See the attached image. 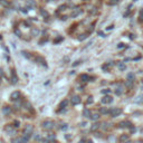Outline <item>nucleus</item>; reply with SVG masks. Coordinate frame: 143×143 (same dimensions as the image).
Wrapping results in <instances>:
<instances>
[{
	"instance_id": "nucleus-1",
	"label": "nucleus",
	"mask_w": 143,
	"mask_h": 143,
	"mask_svg": "<svg viewBox=\"0 0 143 143\" xmlns=\"http://www.w3.org/2000/svg\"><path fill=\"white\" fill-rule=\"evenodd\" d=\"M42 128L46 131H50L55 128V122H53V121H50V120L44 121V122L42 123Z\"/></svg>"
},
{
	"instance_id": "nucleus-2",
	"label": "nucleus",
	"mask_w": 143,
	"mask_h": 143,
	"mask_svg": "<svg viewBox=\"0 0 143 143\" xmlns=\"http://www.w3.org/2000/svg\"><path fill=\"white\" fill-rule=\"evenodd\" d=\"M121 114H122V110L118 108V107H113V108L110 111V115H111L112 118H118Z\"/></svg>"
},
{
	"instance_id": "nucleus-3",
	"label": "nucleus",
	"mask_w": 143,
	"mask_h": 143,
	"mask_svg": "<svg viewBox=\"0 0 143 143\" xmlns=\"http://www.w3.org/2000/svg\"><path fill=\"white\" fill-rule=\"evenodd\" d=\"M118 128H132V123L128 122V121H122V122L118 123Z\"/></svg>"
},
{
	"instance_id": "nucleus-4",
	"label": "nucleus",
	"mask_w": 143,
	"mask_h": 143,
	"mask_svg": "<svg viewBox=\"0 0 143 143\" xmlns=\"http://www.w3.org/2000/svg\"><path fill=\"white\" fill-rule=\"evenodd\" d=\"M70 103H72V105H78V104L80 103V97L78 96V95L73 96L72 97V100H70Z\"/></svg>"
},
{
	"instance_id": "nucleus-5",
	"label": "nucleus",
	"mask_w": 143,
	"mask_h": 143,
	"mask_svg": "<svg viewBox=\"0 0 143 143\" xmlns=\"http://www.w3.org/2000/svg\"><path fill=\"white\" fill-rule=\"evenodd\" d=\"M4 131H6L8 134H10V135H12V134H15V133H16V128H12L11 125H7L6 128H4Z\"/></svg>"
},
{
	"instance_id": "nucleus-6",
	"label": "nucleus",
	"mask_w": 143,
	"mask_h": 143,
	"mask_svg": "<svg viewBox=\"0 0 143 143\" xmlns=\"http://www.w3.org/2000/svg\"><path fill=\"white\" fill-rule=\"evenodd\" d=\"M101 102L103 104H111L112 102H113V98H112L111 96H108V95H106V96H104L103 98L101 100Z\"/></svg>"
},
{
	"instance_id": "nucleus-7",
	"label": "nucleus",
	"mask_w": 143,
	"mask_h": 143,
	"mask_svg": "<svg viewBox=\"0 0 143 143\" xmlns=\"http://www.w3.org/2000/svg\"><path fill=\"white\" fill-rule=\"evenodd\" d=\"M32 131H34V128H32V125L28 124L25 126V130H24V133L25 134H32Z\"/></svg>"
},
{
	"instance_id": "nucleus-8",
	"label": "nucleus",
	"mask_w": 143,
	"mask_h": 143,
	"mask_svg": "<svg viewBox=\"0 0 143 143\" xmlns=\"http://www.w3.org/2000/svg\"><path fill=\"white\" fill-rule=\"evenodd\" d=\"M82 12H83L82 9H78V8H77V9H75V10H74L73 12L70 14V17H72V18H76L77 16H80Z\"/></svg>"
},
{
	"instance_id": "nucleus-9",
	"label": "nucleus",
	"mask_w": 143,
	"mask_h": 143,
	"mask_svg": "<svg viewBox=\"0 0 143 143\" xmlns=\"http://www.w3.org/2000/svg\"><path fill=\"white\" fill-rule=\"evenodd\" d=\"M19 96H20V93H19L18 90H16V92H14L12 94H11L10 98H11V101H17L19 98Z\"/></svg>"
},
{
	"instance_id": "nucleus-10",
	"label": "nucleus",
	"mask_w": 143,
	"mask_h": 143,
	"mask_svg": "<svg viewBox=\"0 0 143 143\" xmlns=\"http://www.w3.org/2000/svg\"><path fill=\"white\" fill-rule=\"evenodd\" d=\"M2 113H4V115H9V114L11 113V107L10 106L2 107Z\"/></svg>"
},
{
	"instance_id": "nucleus-11",
	"label": "nucleus",
	"mask_w": 143,
	"mask_h": 143,
	"mask_svg": "<svg viewBox=\"0 0 143 143\" xmlns=\"http://www.w3.org/2000/svg\"><path fill=\"white\" fill-rule=\"evenodd\" d=\"M90 115H92V112H90L88 108H85L84 111H83V116H84V118H90Z\"/></svg>"
},
{
	"instance_id": "nucleus-12",
	"label": "nucleus",
	"mask_w": 143,
	"mask_h": 143,
	"mask_svg": "<svg viewBox=\"0 0 143 143\" xmlns=\"http://www.w3.org/2000/svg\"><path fill=\"white\" fill-rule=\"evenodd\" d=\"M128 139H130V136H128V134H122L120 136V142L121 143H124L126 141H128Z\"/></svg>"
},
{
	"instance_id": "nucleus-13",
	"label": "nucleus",
	"mask_w": 143,
	"mask_h": 143,
	"mask_svg": "<svg viewBox=\"0 0 143 143\" xmlns=\"http://www.w3.org/2000/svg\"><path fill=\"white\" fill-rule=\"evenodd\" d=\"M54 140H55V135H49V136H47L46 139L42 140V142H45V143H50V142H54Z\"/></svg>"
},
{
	"instance_id": "nucleus-14",
	"label": "nucleus",
	"mask_w": 143,
	"mask_h": 143,
	"mask_svg": "<svg viewBox=\"0 0 143 143\" xmlns=\"http://www.w3.org/2000/svg\"><path fill=\"white\" fill-rule=\"evenodd\" d=\"M80 78V80L84 82V83H86V82H88V80H90V76L87 75V74H82Z\"/></svg>"
},
{
	"instance_id": "nucleus-15",
	"label": "nucleus",
	"mask_w": 143,
	"mask_h": 143,
	"mask_svg": "<svg viewBox=\"0 0 143 143\" xmlns=\"http://www.w3.org/2000/svg\"><path fill=\"white\" fill-rule=\"evenodd\" d=\"M110 111H111V110H107V107H101V108H100V114L106 115V114H110Z\"/></svg>"
},
{
	"instance_id": "nucleus-16",
	"label": "nucleus",
	"mask_w": 143,
	"mask_h": 143,
	"mask_svg": "<svg viewBox=\"0 0 143 143\" xmlns=\"http://www.w3.org/2000/svg\"><path fill=\"white\" fill-rule=\"evenodd\" d=\"M101 128H103L104 131H107L108 128H111V124L107 123V122H104V123H102V124H101Z\"/></svg>"
},
{
	"instance_id": "nucleus-17",
	"label": "nucleus",
	"mask_w": 143,
	"mask_h": 143,
	"mask_svg": "<svg viewBox=\"0 0 143 143\" xmlns=\"http://www.w3.org/2000/svg\"><path fill=\"white\" fill-rule=\"evenodd\" d=\"M11 80H12V84H16L17 83V76H16V73H15V70H12V72H11Z\"/></svg>"
},
{
	"instance_id": "nucleus-18",
	"label": "nucleus",
	"mask_w": 143,
	"mask_h": 143,
	"mask_svg": "<svg viewBox=\"0 0 143 143\" xmlns=\"http://www.w3.org/2000/svg\"><path fill=\"white\" fill-rule=\"evenodd\" d=\"M36 60H37V62H39V63L42 64V65L46 66V60H45V59L42 58V57H40V56H37V57H36Z\"/></svg>"
},
{
	"instance_id": "nucleus-19",
	"label": "nucleus",
	"mask_w": 143,
	"mask_h": 143,
	"mask_svg": "<svg viewBox=\"0 0 143 143\" xmlns=\"http://www.w3.org/2000/svg\"><path fill=\"white\" fill-rule=\"evenodd\" d=\"M101 128V124H98V123H94L92 126H90V131H96V130H98V128Z\"/></svg>"
},
{
	"instance_id": "nucleus-20",
	"label": "nucleus",
	"mask_w": 143,
	"mask_h": 143,
	"mask_svg": "<svg viewBox=\"0 0 143 143\" xmlns=\"http://www.w3.org/2000/svg\"><path fill=\"white\" fill-rule=\"evenodd\" d=\"M100 118V113H94L90 115V120L92 121H97Z\"/></svg>"
},
{
	"instance_id": "nucleus-21",
	"label": "nucleus",
	"mask_w": 143,
	"mask_h": 143,
	"mask_svg": "<svg viewBox=\"0 0 143 143\" xmlns=\"http://www.w3.org/2000/svg\"><path fill=\"white\" fill-rule=\"evenodd\" d=\"M11 143H22V140H21V136L14 138V139L11 140Z\"/></svg>"
},
{
	"instance_id": "nucleus-22",
	"label": "nucleus",
	"mask_w": 143,
	"mask_h": 143,
	"mask_svg": "<svg viewBox=\"0 0 143 143\" xmlns=\"http://www.w3.org/2000/svg\"><path fill=\"white\" fill-rule=\"evenodd\" d=\"M135 80V75H134V73H128V80Z\"/></svg>"
},
{
	"instance_id": "nucleus-23",
	"label": "nucleus",
	"mask_w": 143,
	"mask_h": 143,
	"mask_svg": "<svg viewBox=\"0 0 143 143\" xmlns=\"http://www.w3.org/2000/svg\"><path fill=\"white\" fill-rule=\"evenodd\" d=\"M125 87H128V90L132 88V87H133V82H132V80H126V82H125Z\"/></svg>"
},
{
	"instance_id": "nucleus-24",
	"label": "nucleus",
	"mask_w": 143,
	"mask_h": 143,
	"mask_svg": "<svg viewBox=\"0 0 143 143\" xmlns=\"http://www.w3.org/2000/svg\"><path fill=\"white\" fill-rule=\"evenodd\" d=\"M67 104H68V101L67 100H64V101L59 104V107H60V108H65V107L67 106Z\"/></svg>"
},
{
	"instance_id": "nucleus-25",
	"label": "nucleus",
	"mask_w": 143,
	"mask_h": 143,
	"mask_svg": "<svg viewBox=\"0 0 143 143\" xmlns=\"http://www.w3.org/2000/svg\"><path fill=\"white\" fill-rule=\"evenodd\" d=\"M118 4V0H110V1L107 2L108 6H116Z\"/></svg>"
},
{
	"instance_id": "nucleus-26",
	"label": "nucleus",
	"mask_w": 143,
	"mask_h": 143,
	"mask_svg": "<svg viewBox=\"0 0 143 143\" xmlns=\"http://www.w3.org/2000/svg\"><path fill=\"white\" fill-rule=\"evenodd\" d=\"M118 70H126V66H125V64L124 63H118Z\"/></svg>"
},
{
	"instance_id": "nucleus-27",
	"label": "nucleus",
	"mask_w": 143,
	"mask_h": 143,
	"mask_svg": "<svg viewBox=\"0 0 143 143\" xmlns=\"http://www.w3.org/2000/svg\"><path fill=\"white\" fill-rule=\"evenodd\" d=\"M135 103H139V104L143 103V95H140V96L136 97V100H135Z\"/></svg>"
},
{
	"instance_id": "nucleus-28",
	"label": "nucleus",
	"mask_w": 143,
	"mask_h": 143,
	"mask_svg": "<svg viewBox=\"0 0 143 143\" xmlns=\"http://www.w3.org/2000/svg\"><path fill=\"white\" fill-rule=\"evenodd\" d=\"M40 14H42V16H44V17H46V18L49 17V14L47 12L46 10H44V9H42V10H40Z\"/></svg>"
},
{
	"instance_id": "nucleus-29",
	"label": "nucleus",
	"mask_w": 143,
	"mask_h": 143,
	"mask_svg": "<svg viewBox=\"0 0 143 143\" xmlns=\"http://www.w3.org/2000/svg\"><path fill=\"white\" fill-rule=\"evenodd\" d=\"M0 4L4 7H8L9 6V2L7 1V0H0Z\"/></svg>"
},
{
	"instance_id": "nucleus-30",
	"label": "nucleus",
	"mask_w": 143,
	"mask_h": 143,
	"mask_svg": "<svg viewBox=\"0 0 143 143\" xmlns=\"http://www.w3.org/2000/svg\"><path fill=\"white\" fill-rule=\"evenodd\" d=\"M26 2H27V4L28 6H30V7H34L36 4V2L34 1V0H26Z\"/></svg>"
},
{
	"instance_id": "nucleus-31",
	"label": "nucleus",
	"mask_w": 143,
	"mask_h": 143,
	"mask_svg": "<svg viewBox=\"0 0 143 143\" xmlns=\"http://www.w3.org/2000/svg\"><path fill=\"white\" fill-rule=\"evenodd\" d=\"M87 35H88V34H82V35H80V37H78V40H80V42H82V40L86 39V38H87Z\"/></svg>"
},
{
	"instance_id": "nucleus-32",
	"label": "nucleus",
	"mask_w": 143,
	"mask_h": 143,
	"mask_svg": "<svg viewBox=\"0 0 143 143\" xmlns=\"http://www.w3.org/2000/svg\"><path fill=\"white\" fill-rule=\"evenodd\" d=\"M63 40H64V38H63V37H58V38H56V39L54 40V44H58V42H63Z\"/></svg>"
},
{
	"instance_id": "nucleus-33",
	"label": "nucleus",
	"mask_w": 143,
	"mask_h": 143,
	"mask_svg": "<svg viewBox=\"0 0 143 143\" xmlns=\"http://www.w3.org/2000/svg\"><path fill=\"white\" fill-rule=\"evenodd\" d=\"M102 93H103V94H110V93H111V90H108V88H105V90H102Z\"/></svg>"
},
{
	"instance_id": "nucleus-34",
	"label": "nucleus",
	"mask_w": 143,
	"mask_h": 143,
	"mask_svg": "<svg viewBox=\"0 0 143 143\" xmlns=\"http://www.w3.org/2000/svg\"><path fill=\"white\" fill-rule=\"evenodd\" d=\"M19 125H20V123H19V121H15L14 122V128H19Z\"/></svg>"
},
{
	"instance_id": "nucleus-35",
	"label": "nucleus",
	"mask_w": 143,
	"mask_h": 143,
	"mask_svg": "<svg viewBox=\"0 0 143 143\" xmlns=\"http://www.w3.org/2000/svg\"><path fill=\"white\" fill-rule=\"evenodd\" d=\"M67 128H68V125L66 124V123H64V124H62V126H60V128H62V130H67Z\"/></svg>"
},
{
	"instance_id": "nucleus-36",
	"label": "nucleus",
	"mask_w": 143,
	"mask_h": 143,
	"mask_svg": "<svg viewBox=\"0 0 143 143\" xmlns=\"http://www.w3.org/2000/svg\"><path fill=\"white\" fill-rule=\"evenodd\" d=\"M22 55L25 57H27V58H30V55H29V53H27V52H22Z\"/></svg>"
},
{
	"instance_id": "nucleus-37",
	"label": "nucleus",
	"mask_w": 143,
	"mask_h": 143,
	"mask_svg": "<svg viewBox=\"0 0 143 143\" xmlns=\"http://www.w3.org/2000/svg\"><path fill=\"white\" fill-rule=\"evenodd\" d=\"M86 103H87V104H92V103H93V97H92V96L88 97V100H87Z\"/></svg>"
},
{
	"instance_id": "nucleus-38",
	"label": "nucleus",
	"mask_w": 143,
	"mask_h": 143,
	"mask_svg": "<svg viewBox=\"0 0 143 143\" xmlns=\"http://www.w3.org/2000/svg\"><path fill=\"white\" fill-rule=\"evenodd\" d=\"M38 34H39V30L34 28V29H32V35H38Z\"/></svg>"
},
{
	"instance_id": "nucleus-39",
	"label": "nucleus",
	"mask_w": 143,
	"mask_h": 143,
	"mask_svg": "<svg viewBox=\"0 0 143 143\" xmlns=\"http://www.w3.org/2000/svg\"><path fill=\"white\" fill-rule=\"evenodd\" d=\"M140 20L143 21V9H142L141 11H140Z\"/></svg>"
},
{
	"instance_id": "nucleus-40",
	"label": "nucleus",
	"mask_w": 143,
	"mask_h": 143,
	"mask_svg": "<svg viewBox=\"0 0 143 143\" xmlns=\"http://www.w3.org/2000/svg\"><path fill=\"white\" fill-rule=\"evenodd\" d=\"M80 63H82V60H76V62H75V63H74V64H73V66H77V65H80Z\"/></svg>"
},
{
	"instance_id": "nucleus-41",
	"label": "nucleus",
	"mask_w": 143,
	"mask_h": 143,
	"mask_svg": "<svg viewBox=\"0 0 143 143\" xmlns=\"http://www.w3.org/2000/svg\"><path fill=\"white\" fill-rule=\"evenodd\" d=\"M97 34H98L100 36H101V37H106V36H105V34H104L103 32H97Z\"/></svg>"
},
{
	"instance_id": "nucleus-42",
	"label": "nucleus",
	"mask_w": 143,
	"mask_h": 143,
	"mask_svg": "<svg viewBox=\"0 0 143 143\" xmlns=\"http://www.w3.org/2000/svg\"><path fill=\"white\" fill-rule=\"evenodd\" d=\"M35 140H37V141H40V140H42V139H40V135H39V134L36 135V136H35Z\"/></svg>"
},
{
	"instance_id": "nucleus-43",
	"label": "nucleus",
	"mask_w": 143,
	"mask_h": 143,
	"mask_svg": "<svg viewBox=\"0 0 143 143\" xmlns=\"http://www.w3.org/2000/svg\"><path fill=\"white\" fill-rule=\"evenodd\" d=\"M114 140H115V138H114V136H110L108 138V141L110 142H114Z\"/></svg>"
},
{
	"instance_id": "nucleus-44",
	"label": "nucleus",
	"mask_w": 143,
	"mask_h": 143,
	"mask_svg": "<svg viewBox=\"0 0 143 143\" xmlns=\"http://www.w3.org/2000/svg\"><path fill=\"white\" fill-rule=\"evenodd\" d=\"M123 47H124V44H123V42H121V44L118 45V48H123Z\"/></svg>"
},
{
	"instance_id": "nucleus-45",
	"label": "nucleus",
	"mask_w": 143,
	"mask_h": 143,
	"mask_svg": "<svg viewBox=\"0 0 143 143\" xmlns=\"http://www.w3.org/2000/svg\"><path fill=\"white\" fill-rule=\"evenodd\" d=\"M80 125L82 126V128H84V126H86V125H87V123H86V122H82V123H80Z\"/></svg>"
},
{
	"instance_id": "nucleus-46",
	"label": "nucleus",
	"mask_w": 143,
	"mask_h": 143,
	"mask_svg": "<svg viewBox=\"0 0 143 143\" xmlns=\"http://www.w3.org/2000/svg\"><path fill=\"white\" fill-rule=\"evenodd\" d=\"M2 76H4V72H2V70L0 68V80L2 78Z\"/></svg>"
},
{
	"instance_id": "nucleus-47",
	"label": "nucleus",
	"mask_w": 143,
	"mask_h": 143,
	"mask_svg": "<svg viewBox=\"0 0 143 143\" xmlns=\"http://www.w3.org/2000/svg\"><path fill=\"white\" fill-rule=\"evenodd\" d=\"M114 28V26L112 25V26H108V27H107V30H111V29H113Z\"/></svg>"
},
{
	"instance_id": "nucleus-48",
	"label": "nucleus",
	"mask_w": 143,
	"mask_h": 143,
	"mask_svg": "<svg viewBox=\"0 0 143 143\" xmlns=\"http://www.w3.org/2000/svg\"><path fill=\"white\" fill-rule=\"evenodd\" d=\"M60 19H62V20H66V19H67V17H66V16H63V17H62Z\"/></svg>"
},
{
	"instance_id": "nucleus-49",
	"label": "nucleus",
	"mask_w": 143,
	"mask_h": 143,
	"mask_svg": "<svg viewBox=\"0 0 143 143\" xmlns=\"http://www.w3.org/2000/svg\"><path fill=\"white\" fill-rule=\"evenodd\" d=\"M16 34H18L19 36H21V32H19V30H17V29H16Z\"/></svg>"
},
{
	"instance_id": "nucleus-50",
	"label": "nucleus",
	"mask_w": 143,
	"mask_h": 143,
	"mask_svg": "<svg viewBox=\"0 0 143 143\" xmlns=\"http://www.w3.org/2000/svg\"><path fill=\"white\" fill-rule=\"evenodd\" d=\"M21 11H22V12H25V14H26V12H27L28 10H26V9H24V8H22V10H21Z\"/></svg>"
},
{
	"instance_id": "nucleus-51",
	"label": "nucleus",
	"mask_w": 143,
	"mask_h": 143,
	"mask_svg": "<svg viewBox=\"0 0 143 143\" xmlns=\"http://www.w3.org/2000/svg\"><path fill=\"white\" fill-rule=\"evenodd\" d=\"M134 143H143V142H142V141H135Z\"/></svg>"
},
{
	"instance_id": "nucleus-52",
	"label": "nucleus",
	"mask_w": 143,
	"mask_h": 143,
	"mask_svg": "<svg viewBox=\"0 0 143 143\" xmlns=\"http://www.w3.org/2000/svg\"><path fill=\"white\" fill-rule=\"evenodd\" d=\"M46 1H48V2H49V1H54V0H46Z\"/></svg>"
},
{
	"instance_id": "nucleus-53",
	"label": "nucleus",
	"mask_w": 143,
	"mask_h": 143,
	"mask_svg": "<svg viewBox=\"0 0 143 143\" xmlns=\"http://www.w3.org/2000/svg\"><path fill=\"white\" fill-rule=\"evenodd\" d=\"M124 143H131L130 141H126V142H124Z\"/></svg>"
},
{
	"instance_id": "nucleus-54",
	"label": "nucleus",
	"mask_w": 143,
	"mask_h": 143,
	"mask_svg": "<svg viewBox=\"0 0 143 143\" xmlns=\"http://www.w3.org/2000/svg\"><path fill=\"white\" fill-rule=\"evenodd\" d=\"M84 1H87V0H84Z\"/></svg>"
}]
</instances>
